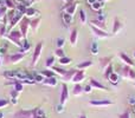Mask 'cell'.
I'll use <instances>...</instances> for the list:
<instances>
[{
    "label": "cell",
    "mask_w": 135,
    "mask_h": 118,
    "mask_svg": "<svg viewBox=\"0 0 135 118\" xmlns=\"http://www.w3.org/2000/svg\"><path fill=\"white\" fill-rule=\"evenodd\" d=\"M6 38L12 43V44L17 45L18 47H21V40H23V34H21L20 30H11L8 34H6Z\"/></svg>",
    "instance_id": "1"
},
{
    "label": "cell",
    "mask_w": 135,
    "mask_h": 118,
    "mask_svg": "<svg viewBox=\"0 0 135 118\" xmlns=\"http://www.w3.org/2000/svg\"><path fill=\"white\" fill-rule=\"evenodd\" d=\"M25 54L26 53H20V52H16L13 54H6L4 57V60L6 63H12V64H17L19 63L20 60H23L25 58Z\"/></svg>",
    "instance_id": "2"
},
{
    "label": "cell",
    "mask_w": 135,
    "mask_h": 118,
    "mask_svg": "<svg viewBox=\"0 0 135 118\" xmlns=\"http://www.w3.org/2000/svg\"><path fill=\"white\" fill-rule=\"evenodd\" d=\"M42 50H43V42H39L35 47V52H33V57H32V66H36L38 63V60L40 58L42 54Z\"/></svg>",
    "instance_id": "3"
},
{
    "label": "cell",
    "mask_w": 135,
    "mask_h": 118,
    "mask_svg": "<svg viewBox=\"0 0 135 118\" xmlns=\"http://www.w3.org/2000/svg\"><path fill=\"white\" fill-rule=\"evenodd\" d=\"M19 28H20V32H21V34H23V38H26L27 31H28V28H30V19H28L27 17H24V18L21 19V21L19 23Z\"/></svg>",
    "instance_id": "4"
},
{
    "label": "cell",
    "mask_w": 135,
    "mask_h": 118,
    "mask_svg": "<svg viewBox=\"0 0 135 118\" xmlns=\"http://www.w3.org/2000/svg\"><path fill=\"white\" fill-rule=\"evenodd\" d=\"M89 104L91 106H109V105L114 104V102L110 99H94V100H90Z\"/></svg>",
    "instance_id": "5"
},
{
    "label": "cell",
    "mask_w": 135,
    "mask_h": 118,
    "mask_svg": "<svg viewBox=\"0 0 135 118\" xmlns=\"http://www.w3.org/2000/svg\"><path fill=\"white\" fill-rule=\"evenodd\" d=\"M32 117H33V110H25V109L19 110L13 115V118H32Z\"/></svg>",
    "instance_id": "6"
},
{
    "label": "cell",
    "mask_w": 135,
    "mask_h": 118,
    "mask_svg": "<svg viewBox=\"0 0 135 118\" xmlns=\"http://www.w3.org/2000/svg\"><path fill=\"white\" fill-rule=\"evenodd\" d=\"M23 18H24V14L21 13V12H18V11H17L16 16L13 17V19H12L11 21H9V25H8L9 31L13 30V27H14L16 25H19V23L21 21V19H23Z\"/></svg>",
    "instance_id": "7"
},
{
    "label": "cell",
    "mask_w": 135,
    "mask_h": 118,
    "mask_svg": "<svg viewBox=\"0 0 135 118\" xmlns=\"http://www.w3.org/2000/svg\"><path fill=\"white\" fill-rule=\"evenodd\" d=\"M68 98H69V90H68V85L65 83H63L62 84V92H61V98H59V103L61 104H65L66 103V100H68Z\"/></svg>",
    "instance_id": "8"
},
{
    "label": "cell",
    "mask_w": 135,
    "mask_h": 118,
    "mask_svg": "<svg viewBox=\"0 0 135 118\" xmlns=\"http://www.w3.org/2000/svg\"><path fill=\"white\" fill-rule=\"evenodd\" d=\"M84 78H85V73H84V70H77V72L75 73L74 78H72V83L75 84H79L81 81L84 80Z\"/></svg>",
    "instance_id": "9"
},
{
    "label": "cell",
    "mask_w": 135,
    "mask_h": 118,
    "mask_svg": "<svg viewBox=\"0 0 135 118\" xmlns=\"http://www.w3.org/2000/svg\"><path fill=\"white\" fill-rule=\"evenodd\" d=\"M90 28L93 30V32L95 33L98 38H108L109 37V33H108L107 31L101 30V28H97V27H95V26H90Z\"/></svg>",
    "instance_id": "10"
},
{
    "label": "cell",
    "mask_w": 135,
    "mask_h": 118,
    "mask_svg": "<svg viewBox=\"0 0 135 118\" xmlns=\"http://www.w3.org/2000/svg\"><path fill=\"white\" fill-rule=\"evenodd\" d=\"M25 17H27V18H38L39 17V11H37L33 7H27L25 12Z\"/></svg>",
    "instance_id": "11"
},
{
    "label": "cell",
    "mask_w": 135,
    "mask_h": 118,
    "mask_svg": "<svg viewBox=\"0 0 135 118\" xmlns=\"http://www.w3.org/2000/svg\"><path fill=\"white\" fill-rule=\"evenodd\" d=\"M119 57L121 58L122 61H123L126 65H128V66L132 67V66H134V65H135V63L133 61V60H132V58H129V56H127V54L123 53V52H120V53H119Z\"/></svg>",
    "instance_id": "12"
},
{
    "label": "cell",
    "mask_w": 135,
    "mask_h": 118,
    "mask_svg": "<svg viewBox=\"0 0 135 118\" xmlns=\"http://www.w3.org/2000/svg\"><path fill=\"white\" fill-rule=\"evenodd\" d=\"M89 84L91 85V88L93 89H101V90H108L107 86L103 85V84H101L98 80H96L95 78H90V81H89Z\"/></svg>",
    "instance_id": "13"
},
{
    "label": "cell",
    "mask_w": 135,
    "mask_h": 118,
    "mask_svg": "<svg viewBox=\"0 0 135 118\" xmlns=\"http://www.w3.org/2000/svg\"><path fill=\"white\" fill-rule=\"evenodd\" d=\"M77 72V70L76 69H71V70H68L66 71V73L64 74L63 77H62V79H63V81H71L72 80V78H74V76H75V73Z\"/></svg>",
    "instance_id": "14"
},
{
    "label": "cell",
    "mask_w": 135,
    "mask_h": 118,
    "mask_svg": "<svg viewBox=\"0 0 135 118\" xmlns=\"http://www.w3.org/2000/svg\"><path fill=\"white\" fill-rule=\"evenodd\" d=\"M77 38H78V31H77V28H74V30L71 31V33H70V44L72 45V46H75V45L77 44Z\"/></svg>",
    "instance_id": "15"
},
{
    "label": "cell",
    "mask_w": 135,
    "mask_h": 118,
    "mask_svg": "<svg viewBox=\"0 0 135 118\" xmlns=\"http://www.w3.org/2000/svg\"><path fill=\"white\" fill-rule=\"evenodd\" d=\"M77 6H78V2L77 1H74L70 6H68L66 8H64L63 11H65L66 13H69V14H71V16H74L75 14V12H76V9H77Z\"/></svg>",
    "instance_id": "16"
},
{
    "label": "cell",
    "mask_w": 135,
    "mask_h": 118,
    "mask_svg": "<svg viewBox=\"0 0 135 118\" xmlns=\"http://www.w3.org/2000/svg\"><path fill=\"white\" fill-rule=\"evenodd\" d=\"M90 26H95V27L97 28H101V30H104L105 31V24L103 23V21H100L97 20V19H93V20H90Z\"/></svg>",
    "instance_id": "17"
},
{
    "label": "cell",
    "mask_w": 135,
    "mask_h": 118,
    "mask_svg": "<svg viewBox=\"0 0 135 118\" xmlns=\"http://www.w3.org/2000/svg\"><path fill=\"white\" fill-rule=\"evenodd\" d=\"M112 60H113L112 57H103V58H101V60H100V66H101V69L104 70L105 67L108 66V65L112 64Z\"/></svg>",
    "instance_id": "18"
},
{
    "label": "cell",
    "mask_w": 135,
    "mask_h": 118,
    "mask_svg": "<svg viewBox=\"0 0 135 118\" xmlns=\"http://www.w3.org/2000/svg\"><path fill=\"white\" fill-rule=\"evenodd\" d=\"M122 23L119 20V18H115L114 19V25H113V34H116L122 28Z\"/></svg>",
    "instance_id": "19"
},
{
    "label": "cell",
    "mask_w": 135,
    "mask_h": 118,
    "mask_svg": "<svg viewBox=\"0 0 135 118\" xmlns=\"http://www.w3.org/2000/svg\"><path fill=\"white\" fill-rule=\"evenodd\" d=\"M43 84L44 85H49V86H56L58 84V80H57L56 77H50V78H45Z\"/></svg>",
    "instance_id": "20"
},
{
    "label": "cell",
    "mask_w": 135,
    "mask_h": 118,
    "mask_svg": "<svg viewBox=\"0 0 135 118\" xmlns=\"http://www.w3.org/2000/svg\"><path fill=\"white\" fill-rule=\"evenodd\" d=\"M2 77H5L8 80L16 79V70H8V71H4L2 72Z\"/></svg>",
    "instance_id": "21"
},
{
    "label": "cell",
    "mask_w": 135,
    "mask_h": 118,
    "mask_svg": "<svg viewBox=\"0 0 135 118\" xmlns=\"http://www.w3.org/2000/svg\"><path fill=\"white\" fill-rule=\"evenodd\" d=\"M62 17H63V21H64V24H65L66 26H69L70 24L72 23V19H74V16H71V14L66 13L65 11H63V13H62Z\"/></svg>",
    "instance_id": "22"
},
{
    "label": "cell",
    "mask_w": 135,
    "mask_h": 118,
    "mask_svg": "<svg viewBox=\"0 0 135 118\" xmlns=\"http://www.w3.org/2000/svg\"><path fill=\"white\" fill-rule=\"evenodd\" d=\"M93 64L94 63L91 61V60H86V61H82V63H79V64H77V70H85V69H88V67H90V66H93Z\"/></svg>",
    "instance_id": "23"
},
{
    "label": "cell",
    "mask_w": 135,
    "mask_h": 118,
    "mask_svg": "<svg viewBox=\"0 0 135 118\" xmlns=\"http://www.w3.org/2000/svg\"><path fill=\"white\" fill-rule=\"evenodd\" d=\"M109 81L112 84H114V85H117V84H119V81H120L119 73H116V72H113V73L110 74V77H109Z\"/></svg>",
    "instance_id": "24"
},
{
    "label": "cell",
    "mask_w": 135,
    "mask_h": 118,
    "mask_svg": "<svg viewBox=\"0 0 135 118\" xmlns=\"http://www.w3.org/2000/svg\"><path fill=\"white\" fill-rule=\"evenodd\" d=\"M39 23H40L39 17H38V18L32 19V20H30V28H32L33 31H36L38 28V26H39Z\"/></svg>",
    "instance_id": "25"
},
{
    "label": "cell",
    "mask_w": 135,
    "mask_h": 118,
    "mask_svg": "<svg viewBox=\"0 0 135 118\" xmlns=\"http://www.w3.org/2000/svg\"><path fill=\"white\" fill-rule=\"evenodd\" d=\"M83 92H84V89L82 88L81 84H76V85H75V88H74V91H72L74 96H81Z\"/></svg>",
    "instance_id": "26"
},
{
    "label": "cell",
    "mask_w": 135,
    "mask_h": 118,
    "mask_svg": "<svg viewBox=\"0 0 135 118\" xmlns=\"http://www.w3.org/2000/svg\"><path fill=\"white\" fill-rule=\"evenodd\" d=\"M51 70L55 72V73L59 74L61 77H63L64 74L66 73V71H68V70H64V69H62V67H59V66H52V67H51Z\"/></svg>",
    "instance_id": "27"
},
{
    "label": "cell",
    "mask_w": 135,
    "mask_h": 118,
    "mask_svg": "<svg viewBox=\"0 0 135 118\" xmlns=\"http://www.w3.org/2000/svg\"><path fill=\"white\" fill-rule=\"evenodd\" d=\"M103 6H104V2H103V1H98V0H97L95 4L91 5V8H93L94 11L98 12V11H101V9L103 8Z\"/></svg>",
    "instance_id": "28"
},
{
    "label": "cell",
    "mask_w": 135,
    "mask_h": 118,
    "mask_svg": "<svg viewBox=\"0 0 135 118\" xmlns=\"http://www.w3.org/2000/svg\"><path fill=\"white\" fill-rule=\"evenodd\" d=\"M113 72H114V69H113L112 64L108 65V66L104 69V78L107 79V80H109V77H110V74H112Z\"/></svg>",
    "instance_id": "29"
},
{
    "label": "cell",
    "mask_w": 135,
    "mask_h": 118,
    "mask_svg": "<svg viewBox=\"0 0 135 118\" xmlns=\"http://www.w3.org/2000/svg\"><path fill=\"white\" fill-rule=\"evenodd\" d=\"M40 73H42V76L44 77V78H50V77H55V72L52 71V70H43V71H40Z\"/></svg>",
    "instance_id": "30"
},
{
    "label": "cell",
    "mask_w": 135,
    "mask_h": 118,
    "mask_svg": "<svg viewBox=\"0 0 135 118\" xmlns=\"http://www.w3.org/2000/svg\"><path fill=\"white\" fill-rule=\"evenodd\" d=\"M33 116L35 117H38V118H42L45 116V112L43 109L40 107H37V109H33Z\"/></svg>",
    "instance_id": "31"
},
{
    "label": "cell",
    "mask_w": 135,
    "mask_h": 118,
    "mask_svg": "<svg viewBox=\"0 0 135 118\" xmlns=\"http://www.w3.org/2000/svg\"><path fill=\"white\" fill-rule=\"evenodd\" d=\"M4 2H5V6H6L8 9H16L17 8L16 2L12 1V0H4Z\"/></svg>",
    "instance_id": "32"
},
{
    "label": "cell",
    "mask_w": 135,
    "mask_h": 118,
    "mask_svg": "<svg viewBox=\"0 0 135 118\" xmlns=\"http://www.w3.org/2000/svg\"><path fill=\"white\" fill-rule=\"evenodd\" d=\"M72 61V59L70 58V57H63V58H59V64L62 65V66H64V65H69L70 63Z\"/></svg>",
    "instance_id": "33"
},
{
    "label": "cell",
    "mask_w": 135,
    "mask_h": 118,
    "mask_svg": "<svg viewBox=\"0 0 135 118\" xmlns=\"http://www.w3.org/2000/svg\"><path fill=\"white\" fill-rule=\"evenodd\" d=\"M55 61H56L55 57H49V58L46 59V63H45V65H46L47 69H51L52 66H55Z\"/></svg>",
    "instance_id": "34"
},
{
    "label": "cell",
    "mask_w": 135,
    "mask_h": 118,
    "mask_svg": "<svg viewBox=\"0 0 135 118\" xmlns=\"http://www.w3.org/2000/svg\"><path fill=\"white\" fill-rule=\"evenodd\" d=\"M16 13H17V9H9V11L6 13V16H5V17H6V18H7V20H8V23L12 20V19H13V17L16 16Z\"/></svg>",
    "instance_id": "35"
},
{
    "label": "cell",
    "mask_w": 135,
    "mask_h": 118,
    "mask_svg": "<svg viewBox=\"0 0 135 118\" xmlns=\"http://www.w3.org/2000/svg\"><path fill=\"white\" fill-rule=\"evenodd\" d=\"M33 79H35L36 83H43L45 78L42 76V73L39 72V73H35V74H33Z\"/></svg>",
    "instance_id": "36"
},
{
    "label": "cell",
    "mask_w": 135,
    "mask_h": 118,
    "mask_svg": "<svg viewBox=\"0 0 135 118\" xmlns=\"http://www.w3.org/2000/svg\"><path fill=\"white\" fill-rule=\"evenodd\" d=\"M91 53H93L94 56H96V54L98 53V44L96 42L91 43Z\"/></svg>",
    "instance_id": "37"
},
{
    "label": "cell",
    "mask_w": 135,
    "mask_h": 118,
    "mask_svg": "<svg viewBox=\"0 0 135 118\" xmlns=\"http://www.w3.org/2000/svg\"><path fill=\"white\" fill-rule=\"evenodd\" d=\"M64 44H65V40H64V38H57V39H56V46H57V49H63Z\"/></svg>",
    "instance_id": "38"
},
{
    "label": "cell",
    "mask_w": 135,
    "mask_h": 118,
    "mask_svg": "<svg viewBox=\"0 0 135 118\" xmlns=\"http://www.w3.org/2000/svg\"><path fill=\"white\" fill-rule=\"evenodd\" d=\"M79 20H81L82 24H85L86 23V14L84 9H81L79 11Z\"/></svg>",
    "instance_id": "39"
},
{
    "label": "cell",
    "mask_w": 135,
    "mask_h": 118,
    "mask_svg": "<svg viewBox=\"0 0 135 118\" xmlns=\"http://www.w3.org/2000/svg\"><path fill=\"white\" fill-rule=\"evenodd\" d=\"M55 54H56V57H58V58H63V57H65V52H64L63 49H57L56 51H55Z\"/></svg>",
    "instance_id": "40"
},
{
    "label": "cell",
    "mask_w": 135,
    "mask_h": 118,
    "mask_svg": "<svg viewBox=\"0 0 135 118\" xmlns=\"http://www.w3.org/2000/svg\"><path fill=\"white\" fill-rule=\"evenodd\" d=\"M96 19H97V20H100V21H103V23H104V20H105V14L102 12V9L97 12V18H96Z\"/></svg>",
    "instance_id": "41"
},
{
    "label": "cell",
    "mask_w": 135,
    "mask_h": 118,
    "mask_svg": "<svg viewBox=\"0 0 135 118\" xmlns=\"http://www.w3.org/2000/svg\"><path fill=\"white\" fill-rule=\"evenodd\" d=\"M8 104H9V99H6V98H2V99H0V109H2V107H6Z\"/></svg>",
    "instance_id": "42"
},
{
    "label": "cell",
    "mask_w": 135,
    "mask_h": 118,
    "mask_svg": "<svg viewBox=\"0 0 135 118\" xmlns=\"http://www.w3.org/2000/svg\"><path fill=\"white\" fill-rule=\"evenodd\" d=\"M7 7L6 6H0V18H4L7 13Z\"/></svg>",
    "instance_id": "43"
},
{
    "label": "cell",
    "mask_w": 135,
    "mask_h": 118,
    "mask_svg": "<svg viewBox=\"0 0 135 118\" xmlns=\"http://www.w3.org/2000/svg\"><path fill=\"white\" fill-rule=\"evenodd\" d=\"M6 28L7 26L2 24L1 27H0V37H6Z\"/></svg>",
    "instance_id": "44"
},
{
    "label": "cell",
    "mask_w": 135,
    "mask_h": 118,
    "mask_svg": "<svg viewBox=\"0 0 135 118\" xmlns=\"http://www.w3.org/2000/svg\"><path fill=\"white\" fill-rule=\"evenodd\" d=\"M119 118H131V112H129V110H126L123 114L120 115Z\"/></svg>",
    "instance_id": "45"
},
{
    "label": "cell",
    "mask_w": 135,
    "mask_h": 118,
    "mask_svg": "<svg viewBox=\"0 0 135 118\" xmlns=\"http://www.w3.org/2000/svg\"><path fill=\"white\" fill-rule=\"evenodd\" d=\"M128 78L132 79V80H135V71L131 67V70H129V74H128Z\"/></svg>",
    "instance_id": "46"
},
{
    "label": "cell",
    "mask_w": 135,
    "mask_h": 118,
    "mask_svg": "<svg viewBox=\"0 0 135 118\" xmlns=\"http://www.w3.org/2000/svg\"><path fill=\"white\" fill-rule=\"evenodd\" d=\"M0 54H1V56H6L7 54V44L4 45V46L0 49Z\"/></svg>",
    "instance_id": "47"
},
{
    "label": "cell",
    "mask_w": 135,
    "mask_h": 118,
    "mask_svg": "<svg viewBox=\"0 0 135 118\" xmlns=\"http://www.w3.org/2000/svg\"><path fill=\"white\" fill-rule=\"evenodd\" d=\"M83 89H84V92H85V93H90L91 91H93V88H91V85H90V84H88V85H85Z\"/></svg>",
    "instance_id": "48"
},
{
    "label": "cell",
    "mask_w": 135,
    "mask_h": 118,
    "mask_svg": "<svg viewBox=\"0 0 135 118\" xmlns=\"http://www.w3.org/2000/svg\"><path fill=\"white\" fill-rule=\"evenodd\" d=\"M128 103L131 106H133V105H135V97L134 96H131V97L128 98Z\"/></svg>",
    "instance_id": "49"
},
{
    "label": "cell",
    "mask_w": 135,
    "mask_h": 118,
    "mask_svg": "<svg viewBox=\"0 0 135 118\" xmlns=\"http://www.w3.org/2000/svg\"><path fill=\"white\" fill-rule=\"evenodd\" d=\"M63 111H64V105L59 103V104L57 105V112H59V114H61V112H63Z\"/></svg>",
    "instance_id": "50"
},
{
    "label": "cell",
    "mask_w": 135,
    "mask_h": 118,
    "mask_svg": "<svg viewBox=\"0 0 135 118\" xmlns=\"http://www.w3.org/2000/svg\"><path fill=\"white\" fill-rule=\"evenodd\" d=\"M96 1H97V0H86V2H88V4L90 5V6H91V5H93V4H95Z\"/></svg>",
    "instance_id": "51"
},
{
    "label": "cell",
    "mask_w": 135,
    "mask_h": 118,
    "mask_svg": "<svg viewBox=\"0 0 135 118\" xmlns=\"http://www.w3.org/2000/svg\"><path fill=\"white\" fill-rule=\"evenodd\" d=\"M17 1H18L19 4H24V2H25V0H17Z\"/></svg>",
    "instance_id": "52"
},
{
    "label": "cell",
    "mask_w": 135,
    "mask_h": 118,
    "mask_svg": "<svg viewBox=\"0 0 135 118\" xmlns=\"http://www.w3.org/2000/svg\"><path fill=\"white\" fill-rule=\"evenodd\" d=\"M0 6H5V2L2 0H0Z\"/></svg>",
    "instance_id": "53"
},
{
    "label": "cell",
    "mask_w": 135,
    "mask_h": 118,
    "mask_svg": "<svg viewBox=\"0 0 135 118\" xmlns=\"http://www.w3.org/2000/svg\"><path fill=\"white\" fill-rule=\"evenodd\" d=\"M63 1H65V4H68V2H72L74 0H63Z\"/></svg>",
    "instance_id": "54"
},
{
    "label": "cell",
    "mask_w": 135,
    "mask_h": 118,
    "mask_svg": "<svg viewBox=\"0 0 135 118\" xmlns=\"http://www.w3.org/2000/svg\"><path fill=\"white\" fill-rule=\"evenodd\" d=\"M78 118H86V116H85V115H81Z\"/></svg>",
    "instance_id": "55"
},
{
    "label": "cell",
    "mask_w": 135,
    "mask_h": 118,
    "mask_svg": "<svg viewBox=\"0 0 135 118\" xmlns=\"http://www.w3.org/2000/svg\"><path fill=\"white\" fill-rule=\"evenodd\" d=\"M2 65V59H1V54H0V66Z\"/></svg>",
    "instance_id": "56"
},
{
    "label": "cell",
    "mask_w": 135,
    "mask_h": 118,
    "mask_svg": "<svg viewBox=\"0 0 135 118\" xmlns=\"http://www.w3.org/2000/svg\"><path fill=\"white\" fill-rule=\"evenodd\" d=\"M132 110H133L134 114H135V105H133V106H132Z\"/></svg>",
    "instance_id": "57"
},
{
    "label": "cell",
    "mask_w": 135,
    "mask_h": 118,
    "mask_svg": "<svg viewBox=\"0 0 135 118\" xmlns=\"http://www.w3.org/2000/svg\"><path fill=\"white\" fill-rule=\"evenodd\" d=\"M4 117V114H2V112H0V118H2Z\"/></svg>",
    "instance_id": "58"
},
{
    "label": "cell",
    "mask_w": 135,
    "mask_h": 118,
    "mask_svg": "<svg viewBox=\"0 0 135 118\" xmlns=\"http://www.w3.org/2000/svg\"><path fill=\"white\" fill-rule=\"evenodd\" d=\"M98 1H103V2H105V1H108V0H98Z\"/></svg>",
    "instance_id": "59"
},
{
    "label": "cell",
    "mask_w": 135,
    "mask_h": 118,
    "mask_svg": "<svg viewBox=\"0 0 135 118\" xmlns=\"http://www.w3.org/2000/svg\"><path fill=\"white\" fill-rule=\"evenodd\" d=\"M0 23H2V18H0Z\"/></svg>",
    "instance_id": "60"
},
{
    "label": "cell",
    "mask_w": 135,
    "mask_h": 118,
    "mask_svg": "<svg viewBox=\"0 0 135 118\" xmlns=\"http://www.w3.org/2000/svg\"><path fill=\"white\" fill-rule=\"evenodd\" d=\"M42 118H47V117H45V116H44V117H42Z\"/></svg>",
    "instance_id": "61"
},
{
    "label": "cell",
    "mask_w": 135,
    "mask_h": 118,
    "mask_svg": "<svg viewBox=\"0 0 135 118\" xmlns=\"http://www.w3.org/2000/svg\"><path fill=\"white\" fill-rule=\"evenodd\" d=\"M134 57H135V52H134Z\"/></svg>",
    "instance_id": "62"
},
{
    "label": "cell",
    "mask_w": 135,
    "mask_h": 118,
    "mask_svg": "<svg viewBox=\"0 0 135 118\" xmlns=\"http://www.w3.org/2000/svg\"><path fill=\"white\" fill-rule=\"evenodd\" d=\"M134 86H135V84H134Z\"/></svg>",
    "instance_id": "63"
}]
</instances>
